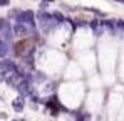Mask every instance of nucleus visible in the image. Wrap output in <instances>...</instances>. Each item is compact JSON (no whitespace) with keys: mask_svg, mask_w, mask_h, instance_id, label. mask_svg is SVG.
<instances>
[{"mask_svg":"<svg viewBox=\"0 0 124 121\" xmlns=\"http://www.w3.org/2000/svg\"><path fill=\"white\" fill-rule=\"evenodd\" d=\"M12 106H14L15 111H22V109H23V98H17V99H14Z\"/></svg>","mask_w":124,"mask_h":121,"instance_id":"39448f33","label":"nucleus"},{"mask_svg":"<svg viewBox=\"0 0 124 121\" xmlns=\"http://www.w3.org/2000/svg\"><path fill=\"white\" fill-rule=\"evenodd\" d=\"M47 2H52V0H47Z\"/></svg>","mask_w":124,"mask_h":121,"instance_id":"9d476101","label":"nucleus"},{"mask_svg":"<svg viewBox=\"0 0 124 121\" xmlns=\"http://www.w3.org/2000/svg\"><path fill=\"white\" fill-rule=\"evenodd\" d=\"M0 69L3 71V72H14V71H17V66H15V62L14 60H0Z\"/></svg>","mask_w":124,"mask_h":121,"instance_id":"7ed1b4c3","label":"nucleus"},{"mask_svg":"<svg viewBox=\"0 0 124 121\" xmlns=\"http://www.w3.org/2000/svg\"><path fill=\"white\" fill-rule=\"evenodd\" d=\"M12 32H14L15 35H19V37H25V35L30 34V29H29L25 24H19V22H17V25L12 29Z\"/></svg>","mask_w":124,"mask_h":121,"instance_id":"f03ea898","label":"nucleus"},{"mask_svg":"<svg viewBox=\"0 0 124 121\" xmlns=\"http://www.w3.org/2000/svg\"><path fill=\"white\" fill-rule=\"evenodd\" d=\"M8 2H10V0H0V7H3V5H8Z\"/></svg>","mask_w":124,"mask_h":121,"instance_id":"6e6552de","label":"nucleus"},{"mask_svg":"<svg viewBox=\"0 0 124 121\" xmlns=\"http://www.w3.org/2000/svg\"><path fill=\"white\" fill-rule=\"evenodd\" d=\"M116 2H121V3H124V0H116Z\"/></svg>","mask_w":124,"mask_h":121,"instance_id":"1a4fd4ad","label":"nucleus"},{"mask_svg":"<svg viewBox=\"0 0 124 121\" xmlns=\"http://www.w3.org/2000/svg\"><path fill=\"white\" fill-rule=\"evenodd\" d=\"M116 25H117V27H119V29H124V20H119V22H117V24H116Z\"/></svg>","mask_w":124,"mask_h":121,"instance_id":"0eeeda50","label":"nucleus"},{"mask_svg":"<svg viewBox=\"0 0 124 121\" xmlns=\"http://www.w3.org/2000/svg\"><path fill=\"white\" fill-rule=\"evenodd\" d=\"M17 89H19V93H20L22 96H27V94H30V87H29V82H27V81H22L20 84L17 86Z\"/></svg>","mask_w":124,"mask_h":121,"instance_id":"20e7f679","label":"nucleus"},{"mask_svg":"<svg viewBox=\"0 0 124 121\" xmlns=\"http://www.w3.org/2000/svg\"><path fill=\"white\" fill-rule=\"evenodd\" d=\"M35 17H34V12L32 10H23L17 15V22L19 24H25V25H34L35 24Z\"/></svg>","mask_w":124,"mask_h":121,"instance_id":"f257e3e1","label":"nucleus"},{"mask_svg":"<svg viewBox=\"0 0 124 121\" xmlns=\"http://www.w3.org/2000/svg\"><path fill=\"white\" fill-rule=\"evenodd\" d=\"M7 52H8V44H7V42H3V40L0 39V57L7 56Z\"/></svg>","mask_w":124,"mask_h":121,"instance_id":"423d86ee","label":"nucleus"}]
</instances>
